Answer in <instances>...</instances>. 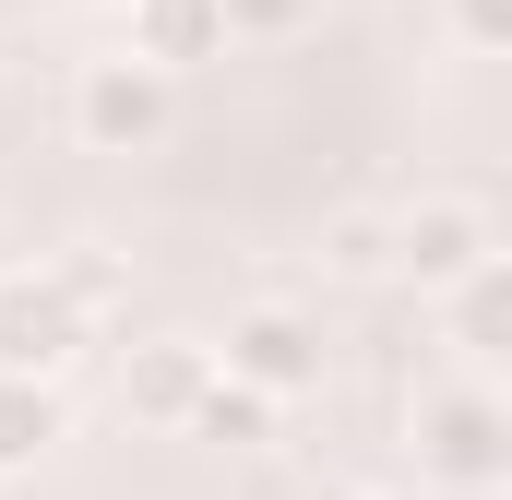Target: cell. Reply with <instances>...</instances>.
I'll use <instances>...</instances> for the list:
<instances>
[{
  "instance_id": "obj_1",
  "label": "cell",
  "mask_w": 512,
  "mask_h": 500,
  "mask_svg": "<svg viewBox=\"0 0 512 500\" xmlns=\"http://www.w3.org/2000/svg\"><path fill=\"white\" fill-rule=\"evenodd\" d=\"M477 262H501L489 203H453V191H429V203H405V215H393V274H417L429 298H441V286H465Z\"/></svg>"
},
{
  "instance_id": "obj_2",
  "label": "cell",
  "mask_w": 512,
  "mask_h": 500,
  "mask_svg": "<svg viewBox=\"0 0 512 500\" xmlns=\"http://www.w3.org/2000/svg\"><path fill=\"white\" fill-rule=\"evenodd\" d=\"M215 370L286 405V393H310V381H322V322H310V310H286V298H262V310H239V322H227Z\"/></svg>"
},
{
  "instance_id": "obj_3",
  "label": "cell",
  "mask_w": 512,
  "mask_h": 500,
  "mask_svg": "<svg viewBox=\"0 0 512 500\" xmlns=\"http://www.w3.org/2000/svg\"><path fill=\"white\" fill-rule=\"evenodd\" d=\"M84 322H96V310L60 286V262H48V274H0V370L12 381H48L84 346Z\"/></svg>"
},
{
  "instance_id": "obj_4",
  "label": "cell",
  "mask_w": 512,
  "mask_h": 500,
  "mask_svg": "<svg viewBox=\"0 0 512 500\" xmlns=\"http://www.w3.org/2000/svg\"><path fill=\"white\" fill-rule=\"evenodd\" d=\"M155 120H167V72H155V60H96V72L72 84V131H84L96 155H131Z\"/></svg>"
},
{
  "instance_id": "obj_5",
  "label": "cell",
  "mask_w": 512,
  "mask_h": 500,
  "mask_svg": "<svg viewBox=\"0 0 512 500\" xmlns=\"http://www.w3.org/2000/svg\"><path fill=\"white\" fill-rule=\"evenodd\" d=\"M429 477H453V489H489L501 477V417H489V393H453V405H429Z\"/></svg>"
},
{
  "instance_id": "obj_6",
  "label": "cell",
  "mask_w": 512,
  "mask_h": 500,
  "mask_svg": "<svg viewBox=\"0 0 512 500\" xmlns=\"http://www.w3.org/2000/svg\"><path fill=\"white\" fill-rule=\"evenodd\" d=\"M215 48H227L215 0H131V60L179 72V60H215Z\"/></svg>"
},
{
  "instance_id": "obj_7",
  "label": "cell",
  "mask_w": 512,
  "mask_h": 500,
  "mask_svg": "<svg viewBox=\"0 0 512 500\" xmlns=\"http://www.w3.org/2000/svg\"><path fill=\"white\" fill-rule=\"evenodd\" d=\"M203 381H215V346H155V358H131V417H155V429H191Z\"/></svg>"
},
{
  "instance_id": "obj_8",
  "label": "cell",
  "mask_w": 512,
  "mask_h": 500,
  "mask_svg": "<svg viewBox=\"0 0 512 500\" xmlns=\"http://www.w3.org/2000/svg\"><path fill=\"white\" fill-rule=\"evenodd\" d=\"M60 441V405H48V381H12L0 370V465H36Z\"/></svg>"
},
{
  "instance_id": "obj_9",
  "label": "cell",
  "mask_w": 512,
  "mask_h": 500,
  "mask_svg": "<svg viewBox=\"0 0 512 500\" xmlns=\"http://www.w3.org/2000/svg\"><path fill=\"white\" fill-rule=\"evenodd\" d=\"M334 274H393V227L382 215H346L334 227Z\"/></svg>"
},
{
  "instance_id": "obj_10",
  "label": "cell",
  "mask_w": 512,
  "mask_h": 500,
  "mask_svg": "<svg viewBox=\"0 0 512 500\" xmlns=\"http://www.w3.org/2000/svg\"><path fill=\"white\" fill-rule=\"evenodd\" d=\"M215 24H227V36H298L310 0H215Z\"/></svg>"
},
{
  "instance_id": "obj_11",
  "label": "cell",
  "mask_w": 512,
  "mask_h": 500,
  "mask_svg": "<svg viewBox=\"0 0 512 500\" xmlns=\"http://www.w3.org/2000/svg\"><path fill=\"white\" fill-rule=\"evenodd\" d=\"M453 24H465V48H501V0H453Z\"/></svg>"
}]
</instances>
